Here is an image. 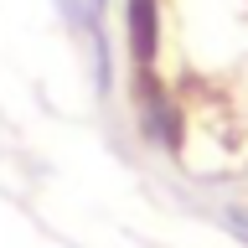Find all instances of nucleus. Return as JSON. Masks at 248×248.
<instances>
[{
    "label": "nucleus",
    "mask_w": 248,
    "mask_h": 248,
    "mask_svg": "<svg viewBox=\"0 0 248 248\" xmlns=\"http://www.w3.org/2000/svg\"><path fill=\"white\" fill-rule=\"evenodd\" d=\"M228 217H232V228H238V232L248 238V212H228Z\"/></svg>",
    "instance_id": "nucleus-1"
}]
</instances>
